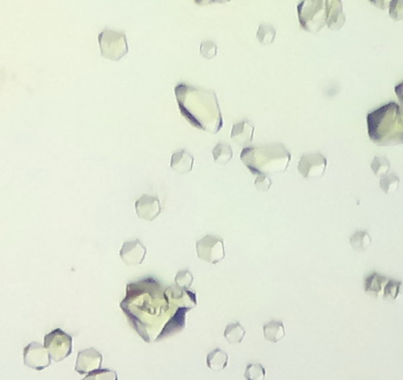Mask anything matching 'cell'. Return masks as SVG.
<instances>
[{
	"label": "cell",
	"instance_id": "2e32d148",
	"mask_svg": "<svg viewBox=\"0 0 403 380\" xmlns=\"http://www.w3.org/2000/svg\"><path fill=\"white\" fill-rule=\"evenodd\" d=\"M264 337L266 341L277 344L286 337V327L282 322L272 320L263 326Z\"/></svg>",
	"mask_w": 403,
	"mask_h": 380
},
{
	"label": "cell",
	"instance_id": "8fae6325",
	"mask_svg": "<svg viewBox=\"0 0 403 380\" xmlns=\"http://www.w3.org/2000/svg\"><path fill=\"white\" fill-rule=\"evenodd\" d=\"M327 24L333 31H339L345 24L341 1H327Z\"/></svg>",
	"mask_w": 403,
	"mask_h": 380
},
{
	"label": "cell",
	"instance_id": "6da1fadb",
	"mask_svg": "<svg viewBox=\"0 0 403 380\" xmlns=\"http://www.w3.org/2000/svg\"><path fill=\"white\" fill-rule=\"evenodd\" d=\"M175 93L181 113L191 124L213 133L221 129V111L214 93L179 85Z\"/></svg>",
	"mask_w": 403,
	"mask_h": 380
},
{
	"label": "cell",
	"instance_id": "277c9868",
	"mask_svg": "<svg viewBox=\"0 0 403 380\" xmlns=\"http://www.w3.org/2000/svg\"><path fill=\"white\" fill-rule=\"evenodd\" d=\"M298 10L301 25L310 32L319 31L327 22V1H304Z\"/></svg>",
	"mask_w": 403,
	"mask_h": 380
},
{
	"label": "cell",
	"instance_id": "4fadbf2b",
	"mask_svg": "<svg viewBox=\"0 0 403 380\" xmlns=\"http://www.w3.org/2000/svg\"><path fill=\"white\" fill-rule=\"evenodd\" d=\"M193 165V156L185 150L179 151L172 155L170 166L179 174L191 173Z\"/></svg>",
	"mask_w": 403,
	"mask_h": 380
},
{
	"label": "cell",
	"instance_id": "d6986e66",
	"mask_svg": "<svg viewBox=\"0 0 403 380\" xmlns=\"http://www.w3.org/2000/svg\"><path fill=\"white\" fill-rule=\"evenodd\" d=\"M350 244L355 251L364 252L370 247L372 238L367 232L360 230L350 236Z\"/></svg>",
	"mask_w": 403,
	"mask_h": 380
},
{
	"label": "cell",
	"instance_id": "44dd1931",
	"mask_svg": "<svg viewBox=\"0 0 403 380\" xmlns=\"http://www.w3.org/2000/svg\"><path fill=\"white\" fill-rule=\"evenodd\" d=\"M399 185L400 178L394 173L383 176L380 181V189L387 195L397 191L399 188Z\"/></svg>",
	"mask_w": 403,
	"mask_h": 380
},
{
	"label": "cell",
	"instance_id": "4316f807",
	"mask_svg": "<svg viewBox=\"0 0 403 380\" xmlns=\"http://www.w3.org/2000/svg\"><path fill=\"white\" fill-rule=\"evenodd\" d=\"M218 47L214 41H206L201 43L200 53L206 59H211L217 55Z\"/></svg>",
	"mask_w": 403,
	"mask_h": 380
},
{
	"label": "cell",
	"instance_id": "3957f363",
	"mask_svg": "<svg viewBox=\"0 0 403 380\" xmlns=\"http://www.w3.org/2000/svg\"><path fill=\"white\" fill-rule=\"evenodd\" d=\"M291 158L290 153L281 144L253 146L244 149L241 159L253 175L285 173Z\"/></svg>",
	"mask_w": 403,
	"mask_h": 380
},
{
	"label": "cell",
	"instance_id": "ffe728a7",
	"mask_svg": "<svg viewBox=\"0 0 403 380\" xmlns=\"http://www.w3.org/2000/svg\"><path fill=\"white\" fill-rule=\"evenodd\" d=\"M212 154L214 162L223 165H227L234 158L233 149L227 144L220 143L216 145Z\"/></svg>",
	"mask_w": 403,
	"mask_h": 380
},
{
	"label": "cell",
	"instance_id": "f1b7e54d",
	"mask_svg": "<svg viewBox=\"0 0 403 380\" xmlns=\"http://www.w3.org/2000/svg\"><path fill=\"white\" fill-rule=\"evenodd\" d=\"M255 186L260 192H267L271 188L272 180L267 175H258L255 180Z\"/></svg>",
	"mask_w": 403,
	"mask_h": 380
},
{
	"label": "cell",
	"instance_id": "cb8c5ba5",
	"mask_svg": "<svg viewBox=\"0 0 403 380\" xmlns=\"http://www.w3.org/2000/svg\"><path fill=\"white\" fill-rule=\"evenodd\" d=\"M266 376V369L260 363L248 364L244 372V377L247 380H265Z\"/></svg>",
	"mask_w": 403,
	"mask_h": 380
},
{
	"label": "cell",
	"instance_id": "e0dca14e",
	"mask_svg": "<svg viewBox=\"0 0 403 380\" xmlns=\"http://www.w3.org/2000/svg\"><path fill=\"white\" fill-rule=\"evenodd\" d=\"M190 309H178L174 317L169 320V322L164 327L163 332L159 335V339L167 337L177 330L183 329L185 322V314Z\"/></svg>",
	"mask_w": 403,
	"mask_h": 380
},
{
	"label": "cell",
	"instance_id": "484cf974",
	"mask_svg": "<svg viewBox=\"0 0 403 380\" xmlns=\"http://www.w3.org/2000/svg\"><path fill=\"white\" fill-rule=\"evenodd\" d=\"M82 380H118V377L114 370L100 369L92 372Z\"/></svg>",
	"mask_w": 403,
	"mask_h": 380
},
{
	"label": "cell",
	"instance_id": "9c48e42d",
	"mask_svg": "<svg viewBox=\"0 0 403 380\" xmlns=\"http://www.w3.org/2000/svg\"><path fill=\"white\" fill-rule=\"evenodd\" d=\"M23 359L27 367L36 371L46 369L51 364L48 349L39 342H33L24 349Z\"/></svg>",
	"mask_w": 403,
	"mask_h": 380
},
{
	"label": "cell",
	"instance_id": "7a4b0ae2",
	"mask_svg": "<svg viewBox=\"0 0 403 380\" xmlns=\"http://www.w3.org/2000/svg\"><path fill=\"white\" fill-rule=\"evenodd\" d=\"M368 134L380 146L403 144V108L391 102L367 116Z\"/></svg>",
	"mask_w": 403,
	"mask_h": 380
},
{
	"label": "cell",
	"instance_id": "52a82bcc",
	"mask_svg": "<svg viewBox=\"0 0 403 380\" xmlns=\"http://www.w3.org/2000/svg\"><path fill=\"white\" fill-rule=\"evenodd\" d=\"M44 347L48 349L51 359L61 362L72 353V338L61 329H56L44 337Z\"/></svg>",
	"mask_w": 403,
	"mask_h": 380
},
{
	"label": "cell",
	"instance_id": "9a60e30c",
	"mask_svg": "<svg viewBox=\"0 0 403 380\" xmlns=\"http://www.w3.org/2000/svg\"><path fill=\"white\" fill-rule=\"evenodd\" d=\"M229 364V355L220 348L214 349L206 356V365L209 369L221 371L226 369Z\"/></svg>",
	"mask_w": 403,
	"mask_h": 380
},
{
	"label": "cell",
	"instance_id": "ba28073f",
	"mask_svg": "<svg viewBox=\"0 0 403 380\" xmlns=\"http://www.w3.org/2000/svg\"><path fill=\"white\" fill-rule=\"evenodd\" d=\"M328 160L323 154L313 153L304 155L298 161V173L307 180H315L325 175Z\"/></svg>",
	"mask_w": 403,
	"mask_h": 380
},
{
	"label": "cell",
	"instance_id": "7c38bea8",
	"mask_svg": "<svg viewBox=\"0 0 403 380\" xmlns=\"http://www.w3.org/2000/svg\"><path fill=\"white\" fill-rule=\"evenodd\" d=\"M255 132V126L249 121L244 120L234 125L231 138L236 143L246 145L251 143Z\"/></svg>",
	"mask_w": 403,
	"mask_h": 380
},
{
	"label": "cell",
	"instance_id": "83f0119b",
	"mask_svg": "<svg viewBox=\"0 0 403 380\" xmlns=\"http://www.w3.org/2000/svg\"><path fill=\"white\" fill-rule=\"evenodd\" d=\"M194 281L192 274L189 271H182L176 275L175 282L178 287L189 289Z\"/></svg>",
	"mask_w": 403,
	"mask_h": 380
},
{
	"label": "cell",
	"instance_id": "ac0fdd59",
	"mask_svg": "<svg viewBox=\"0 0 403 380\" xmlns=\"http://www.w3.org/2000/svg\"><path fill=\"white\" fill-rule=\"evenodd\" d=\"M246 332L241 323L236 322L226 326L224 337L230 344H240L244 341Z\"/></svg>",
	"mask_w": 403,
	"mask_h": 380
},
{
	"label": "cell",
	"instance_id": "8992f818",
	"mask_svg": "<svg viewBox=\"0 0 403 380\" xmlns=\"http://www.w3.org/2000/svg\"><path fill=\"white\" fill-rule=\"evenodd\" d=\"M101 54L111 61H119L128 52V44L124 34L103 31L99 36Z\"/></svg>",
	"mask_w": 403,
	"mask_h": 380
},
{
	"label": "cell",
	"instance_id": "5bb4252c",
	"mask_svg": "<svg viewBox=\"0 0 403 380\" xmlns=\"http://www.w3.org/2000/svg\"><path fill=\"white\" fill-rule=\"evenodd\" d=\"M388 279L383 275L373 272L365 280V292L373 297H379L384 294Z\"/></svg>",
	"mask_w": 403,
	"mask_h": 380
},
{
	"label": "cell",
	"instance_id": "1f68e13d",
	"mask_svg": "<svg viewBox=\"0 0 403 380\" xmlns=\"http://www.w3.org/2000/svg\"><path fill=\"white\" fill-rule=\"evenodd\" d=\"M390 2L391 1H372V4L380 7L382 9H385V7H387V5H389Z\"/></svg>",
	"mask_w": 403,
	"mask_h": 380
},
{
	"label": "cell",
	"instance_id": "30bf717a",
	"mask_svg": "<svg viewBox=\"0 0 403 380\" xmlns=\"http://www.w3.org/2000/svg\"><path fill=\"white\" fill-rule=\"evenodd\" d=\"M103 356L94 348L86 349L78 353L75 371L80 375L90 374L100 370L102 366Z\"/></svg>",
	"mask_w": 403,
	"mask_h": 380
},
{
	"label": "cell",
	"instance_id": "603a6c76",
	"mask_svg": "<svg viewBox=\"0 0 403 380\" xmlns=\"http://www.w3.org/2000/svg\"><path fill=\"white\" fill-rule=\"evenodd\" d=\"M276 35H277V31L273 26L262 24L259 26L256 36L261 43L267 46L275 41Z\"/></svg>",
	"mask_w": 403,
	"mask_h": 380
},
{
	"label": "cell",
	"instance_id": "f546056e",
	"mask_svg": "<svg viewBox=\"0 0 403 380\" xmlns=\"http://www.w3.org/2000/svg\"><path fill=\"white\" fill-rule=\"evenodd\" d=\"M389 14L395 21L403 19V1H391Z\"/></svg>",
	"mask_w": 403,
	"mask_h": 380
},
{
	"label": "cell",
	"instance_id": "d4e9b609",
	"mask_svg": "<svg viewBox=\"0 0 403 380\" xmlns=\"http://www.w3.org/2000/svg\"><path fill=\"white\" fill-rule=\"evenodd\" d=\"M391 163L384 156L376 155L372 161L371 169L377 176L383 177L388 174Z\"/></svg>",
	"mask_w": 403,
	"mask_h": 380
},
{
	"label": "cell",
	"instance_id": "5b68a950",
	"mask_svg": "<svg viewBox=\"0 0 403 380\" xmlns=\"http://www.w3.org/2000/svg\"><path fill=\"white\" fill-rule=\"evenodd\" d=\"M197 252L203 262L217 265L226 257L225 242L219 236L207 235L197 242Z\"/></svg>",
	"mask_w": 403,
	"mask_h": 380
},
{
	"label": "cell",
	"instance_id": "4dcf8cb0",
	"mask_svg": "<svg viewBox=\"0 0 403 380\" xmlns=\"http://www.w3.org/2000/svg\"><path fill=\"white\" fill-rule=\"evenodd\" d=\"M395 94L398 96V98L402 103L403 108V83L394 88Z\"/></svg>",
	"mask_w": 403,
	"mask_h": 380
},
{
	"label": "cell",
	"instance_id": "7402d4cb",
	"mask_svg": "<svg viewBox=\"0 0 403 380\" xmlns=\"http://www.w3.org/2000/svg\"><path fill=\"white\" fill-rule=\"evenodd\" d=\"M403 294V283L397 280H388L383 296L386 299L397 301Z\"/></svg>",
	"mask_w": 403,
	"mask_h": 380
}]
</instances>
